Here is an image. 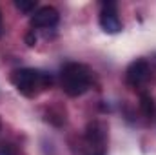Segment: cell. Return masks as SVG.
<instances>
[{"label": "cell", "mask_w": 156, "mask_h": 155, "mask_svg": "<svg viewBox=\"0 0 156 155\" xmlns=\"http://www.w3.org/2000/svg\"><path fill=\"white\" fill-rule=\"evenodd\" d=\"M15 6H16V9H20L26 15H31V13L37 11V2H33V0H29V2L27 0H16Z\"/></svg>", "instance_id": "obj_8"}, {"label": "cell", "mask_w": 156, "mask_h": 155, "mask_svg": "<svg viewBox=\"0 0 156 155\" xmlns=\"http://www.w3.org/2000/svg\"><path fill=\"white\" fill-rule=\"evenodd\" d=\"M58 20H60L58 11L51 6H44L31 15V28L33 29H51L58 24Z\"/></svg>", "instance_id": "obj_5"}, {"label": "cell", "mask_w": 156, "mask_h": 155, "mask_svg": "<svg viewBox=\"0 0 156 155\" xmlns=\"http://www.w3.org/2000/svg\"><path fill=\"white\" fill-rule=\"evenodd\" d=\"M91 82H93V75L85 64L69 62L60 70V86L64 93L69 97L83 95L91 88Z\"/></svg>", "instance_id": "obj_2"}, {"label": "cell", "mask_w": 156, "mask_h": 155, "mask_svg": "<svg viewBox=\"0 0 156 155\" xmlns=\"http://www.w3.org/2000/svg\"><path fill=\"white\" fill-rule=\"evenodd\" d=\"M151 75V68H149V62L144 60V59H138L134 62L129 64L127 71H125V80L129 86L133 88H140L147 82V78Z\"/></svg>", "instance_id": "obj_4"}, {"label": "cell", "mask_w": 156, "mask_h": 155, "mask_svg": "<svg viewBox=\"0 0 156 155\" xmlns=\"http://www.w3.org/2000/svg\"><path fill=\"white\" fill-rule=\"evenodd\" d=\"M26 42H27V46H35V42H37V35H35V29H31V31L27 33V37H26Z\"/></svg>", "instance_id": "obj_9"}, {"label": "cell", "mask_w": 156, "mask_h": 155, "mask_svg": "<svg viewBox=\"0 0 156 155\" xmlns=\"http://www.w3.org/2000/svg\"><path fill=\"white\" fill-rule=\"evenodd\" d=\"M140 110L145 117H153L154 115V100L149 93H142L140 95Z\"/></svg>", "instance_id": "obj_7"}, {"label": "cell", "mask_w": 156, "mask_h": 155, "mask_svg": "<svg viewBox=\"0 0 156 155\" xmlns=\"http://www.w3.org/2000/svg\"><path fill=\"white\" fill-rule=\"evenodd\" d=\"M2 33H4V24H2V13H0V37H2Z\"/></svg>", "instance_id": "obj_10"}, {"label": "cell", "mask_w": 156, "mask_h": 155, "mask_svg": "<svg viewBox=\"0 0 156 155\" xmlns=\"http://www.w3.org/2000/svg\"><path fill=\"white\" fill-rule=\"evenodd\" d=\"M105 128L100 122H91L85 130V155H105Z\"/></svg>", "instance_id": "obj_3"}, {"label": "cell", "mask_w": 156, "mask_h": 155, "mask_svg": "<svg viewBox=\"0 0 156 155\" xmlns=\"http://www.w3.org/2000/svg\"><path fill=\"white\" fill-rule=\"evenodd\" d=\"M0 128H2V120H0Z\"/></svg>", "instance_id": "obj_11"}, {"label": "cell", "mask_w": 156, "mask_h": 155, "mask_svg": "<svg viewBox=\"0 0 156 155\" xmlns=\"http://www.w3.org/2000/svg\"><path fill=\"white\" fill-rule=\"evenodd\" d=\"M11 84L24 95V97H38L47 88L53 86V77L42 70L35 68H20L11 73Z\"/></svg>", "instance_id": "obj_1"}, {"label": "cell", "mask_w": 156, "mask_h": 155, "mask_svg": "<svg viewBox=\"0 0 156 155\" xmlns=\"http://www.w3.org/2000/svg\"><path fill=\"white\" fill-rule=\"evenodd\" d=\"M98 22H100V28L105 33H111V35L120 33L122 31V22L118 18L116 4H113V2L104 4V7L100 11V17H98Z\"/></svg>", "instance_id": "obj_6"}]
</instances>
